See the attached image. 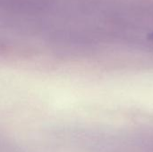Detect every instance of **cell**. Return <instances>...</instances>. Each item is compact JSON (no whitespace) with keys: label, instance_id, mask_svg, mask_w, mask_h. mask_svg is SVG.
Listing matches in <instances>:
<instances>
[{"label":"cell","instance_id":"1","mask_svg":"<svg viewBox=\"0 0 153 152\" xmlns=\"http://www.w3.org/2000/svg\"><path fill=\"white\" fill-rule=\"evenodd\" d=\"M148 39L152 41V42H153V32L152 33H151V34H149V36H148Z\"/></svg>","mask_w":153,"mask_h":152}]
</instances>
